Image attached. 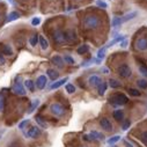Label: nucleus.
I'll return each mask as SVG.
<instances>
[{
  "instance_id": "nucleus-23",
  "label": "nucleus",
  "mask_w": 147,
  "mask_h": 147,
  "mask_svg": "<svg viewBox=\"0 0 147 147\" xmlns=\"http://www.w3.org/2000/svg\"><path fill=\"white\" fill-rule=\"evenodd\" d=\"M105 90H107V84H105L104 81H102V82L97 86V92H98L100 95H104Z\"/></svg>"
},
{
  "instance_id": "nucleus-22",
  "label": "nucleus",
  "mask_w": 147,
  "mask_h": 147,
  "mask_svg": "<svg viewBox=\"0 0 147 147\" xmlns=\"http://www.w3.org/2000/svg\"><path fill=\"white\" fill-rule=\"evenodd\" d=\"M88 51H89V45H87V44H84V45L79 47L78 50H77V52H78L79 55H85V53H87Z\"/></svg>"
},
{
  "instance_id": "nucleus-30",
  "label": "nucleus",
  "mask_w": 147,
  "mask_h": 147,
  "mask_svg": "<svg viewBox=\"0 0 147 147\" xmlns=\"http://www.w3.org/2000/svg\"><path fill=\"white\" fill-rule=\"evenodd\" d=\"M65 89H66V92H67L68 94H73V93L76 92V86L72 85V84H67V85L65 86Z\"/></svg>"
},
{
  "instance_id": "nucleus-19",
  "label": "nucleus",
  "mask_w": 147,
  "mask_h": 147,
  "mask_svg": "<svg viewBox=\"0 0 147 147\" xmlns=\"http://www.w3.org/2000/svg\"><path fill=\"white\" fill-rule=\"evenodd\" d=\"M114 118L116 119V121H122L123 118H124V111L123 110H115L114 111Z\"/></svg>"
},
{
  "instance_id": "nucleus-38",
  "label": "nucleus",
  "mask_w": 147,
  "mask_h": 147,
  "mask_svg": "<svg viewBox=\"0 0 147 147\" xmlns=\"http://www.w3.org/2000/svg\"><path fill=\"white\" fill-rule=\"evenodd\" d=\"M139 72L141 73V74H142L145 78H147V67H145V66H140V67H139Z\"/></svg>"
},
{
  "instance_id": "nucleus-44",
  "label": "nucleus",
  "mask_w": 147,
  "mask_h": 147,
  "mask_svg": "<svg viewBox=\"0 0 147 147\" xmlns=\"http://www.w3.org/2000/svg\"><path fill=\"white\" fill-rule=\"evenodd\" d=\"M5 61H6V60H5L4 56H3L1 53H0V65H4V64H5Z\"/></svg>"
},
{
  "instance_id": "nucleus-36",
  "label": "nucleus",
  "mask_w": 147,
  "mask_h": 147,
  "mask_svg": "<svg viewBox=\"0 0 147 147\" xmlns=\"http://www.w3.org/2000/svg\"><path fill=\"white\" fill-rule=\"evenodd\" d=\"M96 6L100 7V8H107L108 7L107 3H104L103 0H97V1H96Z\"/></svg>"
},
{
  "instance_id": "nucleus-11",
  "label": "nucleus",
  "mask_w": 147,
  "mask_h": 147,
  "mask_svg": "<svg viewBox=\"0 0 147 147\" xmlns=\"http://www.w3.org/2000/svg\"><path fill=\"white\" fill-rule=\"evenodd\" d=\"M47 81L48 80H47L45 76H40L37 78V80H36V86H37L38 89H43L45 87V85H47Z\"/></svg>"
},
{
  "instance_id": "nucleus-26",
  "label": "nucleus",
  "mask_w": 147,
  "mask_h": 147,
  "mask_svg": "<svg viewBox=\"0 0 147 147\" xmlns=\"http://www.w3.org/2000/svg\"><path fill=\"white\" fill-rule=\"evenodd\" d=\"M121 138H122L121 136H114V137H111V138H109L107 142H108V144H109L110 146H111V145L116 144L117 141H119V140H121Z\"/></svg>"
},
{
  "instance_id": "nucleus-21",
  "label": "nucleus",
  "mask_w": 147,
  "mask_h": 147,
  "mask_svg": "<svg viewBox=\"0 0 147 147\" xmlns=\"http://www.w3.org/2000/svg\"><path fill=\"white\" fill-rule=\"evenodd\" d=\"M19 18H20V14L18 12H11L8 18H7V22H13V21L18 20Z\"/></svg>"
},
{
  "instance_id": "nucleus-43",
  "label": "nucleus",
  "mask_w": 147,
  "mask_h": 147,
  "mask_svg": "<svg viewBox=\"0 0 147 147\" xmlns=\"http://www.w3.org/2000/svg\"><path fill=\"white\" fill-rule=\"evenodd\" d=\"M94 61H95V59H89V60H87V61L82 63V67H87V66L92 65V63H94Z\"/></svg>"
},
{
  "instance_id": "nucleus-49",
  "label": "nucleus",
  "mask_w": 147,
  "mask_h": 147,
  "mask_svg": "<svg viewBox=\"0 0 147 147\" xmlns=\"http://www.w3.org/2000/svg\"><path fill=\"white\" fill-rule=\"evenodd\" d=\"M111 147H117V146H115V145H111Z\"/></svg>"
},
{
  "instance_id": "nucleus-7",
  "label": "nucleus",
  "mask_w": 147,
  "mask_h": 147,
  "mask_svg": "<svg viewBox=\"0 0 147 147\" xmlns=\"http://www.w3.org/2000/svg\"><path fill=\"white\" fill-rule=\"evenodd\" d=\"M131 74H132V69L130 68L129 65L124 64L118 67V76L121 78H129V77H131Z\"/></svg>"
},
{
  "instance_id": "nucleus-42",
  "label": "nucleus",
  "mask_w": 147,
  "mask_h": 147,
  "mask_svg": "<svg viewBox=\"0 0 147 147\" xmlns=\"http://www.w3.org/2000/svg\"><path fill=\"white\" fill-rule=\"evenodd\" d=\"M130 125H131V121H130V119H126V121L124 122V124H123V130L126 131V130L130 127Z\"/></svg>"
},
{
  "instance_id": "nucleus-28",
  "label": "nucleus",
  "mask_w": 147,
  "mask_h": 147,
  "mask_svg": "<svg viewBox=\"0 0 147 147\" xmlns=\"http://www.w3.org/2000/svg\"><path fill=\"white\" fill-rule=\"evenodd\" d=\"M105 51H107V48H105V47L102 48V49H100V50L97 51V59H98V60H101V59H103V58L105 57Z\"/></svg>"
},
{
  "instance_id": "nucleus-48",
  "label": "nucleus",
  "mask_w": 147,
  "mask_h": 147,
  "mask_svg": "<svg viewBox=\"0 0 147 147\" xmlns=\"http://www.w3.org/2000/svg\"><path fill=\"white\" fill-rule=\"evenodd\" d=\"M8 3L9 4H14V0H8Z\"/></svg>"
},
{
  "instance_id": "nucleus-9",
  "label": "nucleus",
  "mask_w": 147,
  "mask_h": 147,
  "mask_svg": "<svg viewBox=\"0 0 147 147\" xmlns=\"http://www.w3.org/2000/svg\"><path fill=\"white\" fill-rule=\"evenodd\" d=\"M100 125H101V127H102L103 130H105V131H111V130H113V124H111V122H110L108 118H105V117H103V118L100 119Z\"/></svg>"
},
{
  "instance_id": "nucleus-31",
  "label": "nucleus",
  "mask_w": 147,
  "mask_h": 147,
  "mask_svg": "<svg viewBox=\"0 0 147 147\" xmlns=\"http://www.w3.org/2000/svg\"><path fill=\"white\" fill-rule=\"evenodd\" d=\"M35 121H36V123H37V124H40L42 127H44V129H47V123L43 121V118L41 117V116H36V118H35Z\"/></svg>"
},
{
  "instance_id": "nucleus-40",
  "label": "nucleus",
  "mask_w": 147,
  "mask_h": 147,
  "mask_svg": "<svg viewBox=\"0 0 147 147\" xmlns=\"http://www.w3.org/2000/svg\"><path fill=\"white\" fill-rule=\"evenodd\" d=\"M40 23H41V18H34V19L31 20V24H32L34 27L38 26Z\"/></svg>"
},
{
  "instance_id": "nucleus-37",
  "label": "nucleus",
  "mask_w": 147,
  "mask_h": 147,
  "mask_svg": "<svg viewBox=\"0 0 147 147\" xmlns=\"http://www.w3.org/2000/svg\"><path fill=\"white\" fill-rule=\"evenodd\" d=\"M4 107H5V98H4L3 94L0 93V113L4 110Z\"/></svg>"
},
{
  "instance_id": "nucleus-6",
  "label": "nucleus",
  "mask_w": 147,
  "mask_h": 147,
  "mask_svg": "<svg viewBox=\"0 0 147 147\" xmlns=\"http://www.w3.org/2000/svg\"><path fill=\"white\" fill-rule=\"evenodd\" d=\"M104 139V136L97 131H93L88 134H85L84 136V140L86 141H94V140H103Z\"/></svg>"
},
{
  "instance_id": "nucleus-45",
  "label": "nucleus",
  "mask_w": 147,
  "mask_h": 147,
  "mask_svg": "<svg viewBox=\"0 0 147 147\" xmlns=\"http://www.w3.org/2000/svg\"><path fill=\"white\" fill-rule=\"evenodd\" d=\"M121 47H122V48H126V47H127V41H126V40L122 41V42H121Z\"/></svg>"
},
{
  "instance_id": "nucleus-24",
  "label": "nucleus",
  "mask_w": 147,
  "mask_h": 147,
  "mask_svg": "<svg viewBox=\"0 0 147 147\" xmlns=\"http://www.w3.org/2000/svg\"><path fill=\"white\" fill-rule=\"evenodd\" d=\"M24 86L27 87V89L29 90V92H34L35 90V85H34V81L32 80H26L24 81Z\"/></svg>"
},
{
  "instance_id": "nucleus-14",
  "label": "nucleus",
  "mask_w": 147,
  "mask_h": 147,
  "mask_svg": "<svg viewBox=\"0 0 147 147\" xmlns=\"http://www.w3.org/2000/svg\"><path fill=\"white\" fill-rule=\"evenodd\" d=\"M38 42H40V45L42 48V50H47L49 48V42L47 41V38L42 35H38Z\"/></svg>"
},
{
  "instance_id": "nucleus-2",
  "label": "nucleus",
  "mask_w": 147,
  "mask_h": 147,
  "mask_svg": "<svg viewBox=\"0 0 147 147\" xmlns=\"http://www.w3.org/2000/svg\"><path fill=\"white\" fill-rule=\"evenodd\" d=\"M109 101H110V103L114 104V105H124V104L127 103L129 98L124 94H115L113 96H110Z\"/></svg>"
},
{
  "instance_id": "nucleus-27",
  "label": "nucleus",
  "mask_w": 147,
  "mask_h": 147,
  "mask_svg": "<svg viewBox=\"0 0 147 147\" xmlns=\"http://www.w3.org/2000/svg\"><path fill=\"white\" fill-rule=\"evenodd\" d=\"M109 86L111 87V88H119L121 87V82H118L115 79H110L109 80Z\"/></svg>"
},
{
  "instance_id": "nucleus-16",
  "label": "nucleus",
  "mask_w": 147,
  "mask_h": 147,
  "mask_svg": "<svg viewBox=\"0 0 147 147\" xmlns=\"http://www.w3.org/2000/svg\"><path fill=\"white\" fill-rule=\"evenodd\" d=\"M124 40H125V36H124V35H119V36H117L116 38H114V40H113L111 42H110V43H109V44H108L105 48L108 49V48H110V47H114L115 44L121 43V42H122V41H124Z\"/></svg>"
},
{
  "instance_id": "nucleus-25",
  "label": "nucleus",
  "mask_w": 147,
  "mask_h": 147,
  "mask_svg": "<svg viewBox=\"0 0 147 147\" xmlns=\"http://www.w3.org/2000/svg\"><path fill=\"white\" fill-rule=\"evenodd\" d=\"M3 53L6 55V56H12L13 55V50H12V48L9 45L6 44V45L3 47Z\"/></svg>"
},
{
  "instance_id": "nucleus-41",
  "label": "nucleus",
  "mask_w": 147,
  "mask_h": 147,
  "mask_svg": "<svg viewBox=\"0 0 147 147\" xmlns=\"http://www.w3.org/2000/svg\"><path fill=\"white\" fill-rule=\"evenodd\" d=\"M27 124H29V119H24V121H22V122L19 124V129H20V130H23V127H24Z\"/></svg>"
},
{
  "instance_id": "nucleus-3",
  "label": "nucleus",
  "mask_w": 147,
  "mask_h": 147,
  "mask_svg": "<svg viewBox=\"0 0 147 147\" xmlns=\"http://www.w3.org/2000/svg\"><path fill=\"white\" fill-rule=\"evenodd\" d=\"M50 111L55 116H58L59 117V116H63L65 114V108L60 103H52L50 105Z\"/></svg>"
},
{
  "instance_id": "nucleus-50",
  "label": "nucleus",
  "mask_w": 147,
  "mask_h": 147,
  "mask_svg": "<svg viewBox=\"0 0 147 147\" xmlns=\"http://www.w3.org/2000/svg\"><path fill=\"white\" fill-rule=\"evenodd\" d=\"M0 139H1V136H0Z\"/></svg>"
},
{
  "instance_id": "nucleus-1",
  "label": "nucleus",
  "mask_w": 147,
  "mask_h": 147,
  "mask_svg": "<svg viewBox=\"0 0 147 147\" xmlns=\"http://www.w3.org/2000/svg\"><path fill=\"white\" fill-rule=\"evenodd\" d=\"M100 19L96 16V15H87L84 20V26L87 28V29H96L98 26H100Z\"/></svg>"
},
{
  "instance_id": "nucleus-39",
  "label": "nucleus",
  "mask_w": 147,
  "mask_h": 147,
  "mask_svg": "<svg viewBox=\"0 0 147 147\" xmlns=\"http://www.w3.org/2000/svg\"><path fill=\"white\" fill-rule=\"evenodd\" d=\"M140 139H141V141H142L145 145H147V131H145V132H142V133H141Z\"/></svg>"
},
{
  "instance_id": "nucleus-5",
  "label": "nucleus",
  "mask_w": 147,
  "mask_h": 147,
  "mask_svg": "<svg viewBox=\"0 0 147 147\" xmlns=\"http://www.w3.org/2000/svg\"><path fill=\"white\" fill-rule=\"evenodd\" d=\"M13 92H14L16 95H21V96L26 95V89H24V87H23V85H22L20 78H18L16 81L14 82V85H13Z\"/></svg>"
},
{
  "instance_id": "nucleus-29",
  "label": "nucleus",
  "mask_w": 147,
  "mask_h": 147,
  "mask_svg": "<svg viewBox=\"0 0 147 147\" xmlns=\"http://www.w3.org/2000/svg\"><path fill=\"white\" fill-rule=\"evenodd\" d=\"M137 85H138V87L141 88V89H146V88H147V81H146L145 79H139V80L137 81Z\"/></svg>"
},
{
  "instance_id": "nucleus-15",
  "label": "nucleus",
  "mask_w": 147,
  "mask_h": 147,
  "mask_svg": "<svg viewBox=\"0 0 147 147\" xmlns=\"http://www.w3.org/2000/svg\"><path fill=\"white\" fill-rule=\"evenodd\" d=\"M68 81V78H64V79H60V80H58V81H56V82H53L52 85H51V89H58L59 87H61L63 85H65V82H67Z\"/></svg>"
},
{
  "instance_id": "nucleus-34",
  "label": "nucleus",
  "mask_w": 147,
  "mask_h": 147,
  "mask_svg": "<svg viewBox=\"0 0 147 147\" xmlns=\"http://www.w3.org/2000/svg\"><path fill=\"white\" fill-rule=\"evenodd\" d=\"M64 61L65 63H67V64H69V65H73V64H76V61H74V59H73L71 56H65L64 57Z\"/></svg>"
},
{
  "instance_id": "nucleus-13",
  "label": "nucleus",
  "mask_w": 147,
  "mask_h": 147,
  "mask_svg": "<svg viewBox=\"0 0 147 147\" xmlns=\"http://www.w3.org/2000/svg\"><path fill=\"white\" fill-rule=\"evenodd\" d=\"M88 82H89L90 86H93V87H97V86L102 82V80H101L100 77H97V76H92V77H89Z\"/></svg>"
},
{
  "instance_id": "nucleus-8",
  "label": "nucleus",
  "mask_w": 147,
  "mask_h": 147,
  "mask_svg": "<svg viewBox=\"0 0 147 147\" xmlns=\"http://www.w3.org/2000/svg\"><path fill=\"white\" fill-rule=\"evenodd\" d=\"M41 133H42V131L38 126H31L29 129V131L27 132V137L28 138H37Z\"/></svg>"
},
{
  "instance_id": "nucleus-4",
  "label": "nucleus",
  "mask_w": 147,
  "mask_h": 147,
  "mask_svg": "<svg viewBox=\"0 0 147 147\" xmlns=\"http://www.w3.org/2000/svg\"><path fill=\"white\" fill-rule=\"evenodd\" d=\"M53 41L57 43V44H64L66 42V36H65V32L60 29H57L55 32H53Z\"/></svg>"
},
{
  "instance_id": "nucleus-12",
  "label": "nucleus",
  "mask_w": 147,
  "mask_h": 147,
  "mask_svg": "<svg viewBox=\"0 0 147 147\" xmlns=\"http://www.w3.org/2000/svg\"><path fill=\"white\" fill-rule=\"evenodd\" d=\"M51 61H52V64L56 65L58 68H63V67H64V59H63L60 56H55V57H52Z\"/></svg>"
},
{
  "instance_id": "nucleus-33",
  "label": "nucleus",
  "mask_w": 147,
  "mask_h": 147,
  "mask_svg": "<svg viewBox=\"0 0 147 147\" xmlns=\"http://www.w3.org/2000/svg\"><path fill=\"white\" fill-rule=\"evenodd\" d=\"M122 24V21H121V18H114L113 21H111V27H117V26H121Z\"/></svg>"
},
{
  "instance_id": "nucleus-17",
  "label": "nucleus",
  "mask_w": 147,
  "mask_h": 147,
  "mask_svg": "<svg viewBox=\"0 0 147 147\" xmlns=\"http://www.w3.org/2000/svg\"><path fill=\"white\" fill-rule=\"evenodd\" d=\"M137 15H138V12H131V13L125 14L124 16H122V18H121V21H122V23H124V22H126V21L132 20V19L136 18Z\"/></svg>"
},
{
  "instance_id": "nucleus-35",
  "label": "nucleus",
  "mask_w": 147,
  "mask_h": 147,
  "mask_svg": "<svg viewBox=\"0 0 147 147\" xmlns=\"http://www.w3.org/2000/svg\"><path fill=\"white\" fill-rule=\"evenodd\" d=\"M129 94L131 96H140V92L138 89H134V88H130L129 89Z\"/></svg>"
},
{
  "instance_id": "nucleus-10",
  "label": "nucleus",
  "mask_w": 147,
  "mask_h": 147,
  "mask_svg": "<svg viewBox=\"0 0 147 147\" xmlns=\"http://www.w3.org/2000/svg\"><path fill=\"white\" fill-rule=\"evenodd\" d=\"M136 48L140 51H146L147 50V40L146 38H139L136 42Z\"/></svg>"
},
{
  "instance_id": "nucleus-20",
  "label": "nucleus",
  "mask_w": 147,
  "mask_h": 147,
  "mask_svg": "<svg viewBox=\"0 0 147 147\" xmlns=\"http://www.w3.org/2000/svg\"><path fill=\"white\" fill-rule=\"evenodd\" d=\"M47 74H48V77H49L51 80H56V79L58 78V72L55 71V69H51V68L47 71Z\"/></svg>"
},
{
  "instance_id": "nucleus-46",
  "label": "nucleus",
  "mask_w": 147,
  "mask_h": 147,
  "mask_svg": "<svg viewBox=\"0 0 147 147\" xmlns=\"http://www.w3.org/2000/svg\"><path fill=\"white\" fill-rule=\"evenodd\" d=\"M102 72L104 73V74H109V69L107 67H102Z\"/></svg>"
},
{
  "instance_id": "nucleus-47",
  "label": "nucleus",
  "mask_w": 147,
  "mask_h": 147,
  "mask_svg": "<svg viewBox=\"0 0 147 147\" xmlns=\"http://www.w3.org/2000/svg\"><path fill=\"white\" fill-rule=\"evenodd\" d=\"M124 145L126 146V147H133V145L132 144H130L129 141H126V140H124Z\"/></svg>"
},
{
  "instance_id": "nucleus-32",
  "label": "nucleus",
  "mask_w": 147,
  "mask_h": 147,
  "mask_svg": "<svg viewBox=\"0 0 147 147\" xmlns=\"http://www.w3.org/2000/svg\"><path fill=\"white\" fill-rule=\"evenodd\" d=\"M30 44H31V47H36L37 45V42H38V35H34L32 37L30 38Z\"/></svg>"
},
{
  "instance_id": "nucleus-18",
  "label": "nucleus",
  "mask_w": 147,
  "mask_h": 147,
  "mask_svg": "<svg viewBox=\"0 0 147 147\" xmlns=\"http://www.w3.org/2000/svg\"><path fill=\"white\" fill-rule=\"evenodd\" d=\"M40 103H41V101H40L38 98L34 100V101H32V103H31V105H30V108H29V110H28V114H32V113L35 111V109L40 105Z\"/></svg>"
}]
</instances>
